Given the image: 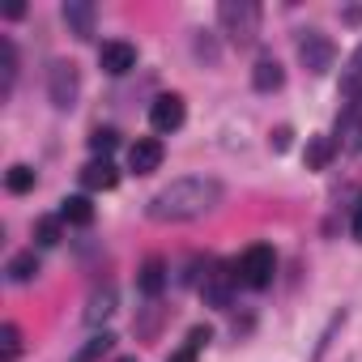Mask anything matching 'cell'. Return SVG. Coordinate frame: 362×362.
I'll return each instance as SVG.
<instances>
[{
    "label": "cell",
    "mask_w": 362,
    "mask_h": 362,
    "mask_svg": "<svg viewBox=\"0 0 362 362\" xmlns=\"http://www.w3.org/2000/svg\"><path fill=\"white\" fill-rule=\"evenodd\" d=\"M226 201L222 179L214 175H184V179H170L166 188H158L145 205V214L153 222H197L205 214H214Z\"/></svg>",
    "instance_id": "obj_1"
},
{
    "label": "cell",
    "mask_w": 362,
    "mask_h": 362,
    "mask_svg": "<svg viewBox=\"0 0 362 362\" xmlns=\"http://www.w3.org/2000/svg\"><path fill=\"white\" fill-rule=\"evenodd\" d=\"M218 26L235 47H252L260 35V5L256 0H222L218 5Z\"/></svg>",
    "instance_id": "obj_2"
},
{
    "label": "cell",
    "mask_w": 362,
    "mask_h": 362,
    "mask_svg": "<svg viewBox=\"0 0 362 362\" xmlns=\"http://www.w3.org/2000/svg\"><path fill=\"white\" fill-rule=\"evenodd\" d=\"M47 98L56 111H73L77 98H81V73L73 60H52L47 69Z\"/></svg>",
    "instance_id": "obj_3"
},
{
    "label": "cell",
    "mask_w": 362,
    "mask_h": 362,
    "mask_svg": "<svg viewBox=\"0 0 362 362\" xmlns=\"http://www.w3.org/2000/svg\"><path fill=\"white\" fill-rule=\"evenodd\" d=\"M235 269H239V281H243L247 290H264V286H273V277H277V256H273L269 243H252Z\"/></svg>",
    "instance_id": "obj_4"
},
{
    "label": "cell",
    "mask_w": 362,
    "mask_h": 362,
    "mask_svg": "<svg viewBox=\"0 0 362 362\" xmlns=\"http://www.w3.org/2000/svg\"><path fill=\"white\" fill-rule=\"evenodd\" d=\"M337 60V47L324 30H298V64L311 73V77H324Z\"/></svg>",
    "instance_id": "obj_5"
},
{
    "label": "cell",
    "mask_w": 362,
    "mask_h": 362,
    "mask_svg": "<svg viewBox=\"0 0 362 362\" xmlns=\"http://www.w3.org/2000/svg\"><path fill=\"white\" fill-rule=\"evenodd\" d=\"M184 119H188V103L179 98V94H162V98H153V107H149V128H153L158 136L179 132V128H184Z\"/></svg>",
    "instance_id": "obj_6"
},
{
    "label": "cell",
    "mask_w": 362,
    "mask_h": 362,
    "mask_svg": "<svg viewBox=\"0 0 362 362\" xmlns=\"http://www.w3.org/2000/svg\"><path fill=\"white\" fill-rule=\"evenodd\" d=\"M337 149L345 153H362V98H349L337 115V132H332Z\"/></svg>",
    "instance_id": "obj_7"
},
{
    "label": "cell",
    "mask_w": 362,
    "mask_h": 362,
    "mask_svg": "<svg viewBox=\"0 0 362 362\" xmlns=\"http://www.w3.org/2000/svg\"><path fill=\"white\" fill-rule=\"evenodd\" d=\"M60 18H64L69 35H73V39H81V43H90V39H94V30H98V9L90 5V0H64Z\"/></svg>",
    "instance_id": "obj_8"
},
{
    "label": "cell",
    "mask_w": 362,
    "mask_h": 362,
    "mask_svg": "<svg viewBox=\"0 0 362 362\" xmlns=\"http://www.w3.org/2000/svg\"><path fill=\"white\" fill-rule=\"evenodd\" d=\"M162 158H166V149H162L158 136H136V141L128 145V170H132V175H153V170L162 166Z\"/></svg>",
    "instance_id": "obj_9"
},
{
    "label": "cell",
    "mask_w": 362,
    "mask_h": 362,
    "mask_svg": "<svg viewBox=\"0 0 362 362\" xmlns=\"http://www.w3.org/2000/svg\"><path fill=\"white\" fill-rule=\"evenodd\" d=\"M98 64H103V73H107V77H124V73H132V69H136V47H132V43H124V39H111V43H103V47H98Z\"/></svg>",
    "instance_id": "obj_10"
},
{
    "label": "cell",
    "mask_w": 362,
    "mask_h": 362,
    "mask_svg": "<svg viewBox=\"0 0 362 362\" xmlns=\"http://www.w3.org/2000/svg\"><path fill=\"white\" fill-rule=\"evenodd\" d=\"M81 184H86L90 192H111V188L119 184V170L111 166V158H94V162L81 166Z\"/></svg>",
    "instance_id": "obj_11"
},
{
    "label": "cell",
    "mask_w": 362,
    "mask_h": 362,
    "mask_svg": "<svg viewBox=\"0 0 362 362\" xmlns=\"http://www.w3.org/2000/svg\"><path fill=\"white\" fill-rule=\"evenodd\" d=\"M239 281V273H230V264H218L214 273H205V281H201V290H205V298L214 303V307H226L230 303V286Z\"/></svg>",
    "instance_id": "obj_12"
},
{
    "label": "cell",
    "mask_w": 362,
    "mask_h": 362,
    "mask_svg": "<svg viewBox=\"0 0 362 362\" xmlns=\"http://www.w3.org/2000/svg\"><path fill=\"white\" fill-rule=\"evenodd\" d=\"M252 86H256L260 94H277V90L286 86V69H281L273 56H260L256 69H252Z\"/></svg>",
    "instance_id": "obj_13"
},
{
    "label": "cell",
    "mask_w": 362,
    "mask_h": 362,
    "mask_svg": "<svg viewBox=\"0 0 362 362\" xmlns=\"http://www.w3.org/2000/svg\"><path fill=\"white\" fill-rule=\"evenodd\" d=\"M136 286H141V294H145V298H158V294H162V286H166V260L149 256V260L141 264V273H136Z\"/></svg>",
    "instance_id": "obj_14"
},
{
    "label": "cell",
    "mask_w": 362,
    "mask_h": 362,
    "mask_svg": "<svg viewBox=\"0 0 362 362\" xmlns=\"http://www.w3.org/2000/svg\"><path fill=\"white\" fill-rule=\"evenodd\" d=\"M18 86V47L13 39H0V98H9Z\"/></svg>",
    "instance_id": "obj_15"
},
{
    "label": "cell",
    "mask_w": 362,
    "mask_h": 362,
    "mask_svg": "<svg viewBox=\"0 0 362 362\" xmlns=\"http://www.w3.org/2000/svg\"><path fill=\"white\" fill-rule=\"evenodd\" d=\"M39 269H43V264H39L35 247H30V252H18V256L5 264V273H9V281H13V286H26V281H35V277H39Z\"/></svg>",
    "instance_id": "obj_16"
},
{
    "label": "cell",
    "mask_w": 362,
    "mask_h": 362,
    "mask_svg": "<svg viewBox=\"0 0 362 362\" xmlns=\"http://www.w3.org/2000/svg\"><path fill=\"white\" fill-rule=\"evenodd\" d=\"M35 184H39V175H35V166H26V162H13V166L5 170V188H9L13 197L35 192Z\"/></svg>",
    "instance_id": "obj_17"
},
{
    "label": "cell",
    "mask_w": 362,
    "mask_h": 362,
    "mask_svg": "<svg viewBox=\"0 0 362 362\" xmlns=\"http://www.w3.org/2000/svg\"><path fill=\"white\" fill-rule=\"evenodd\" d=\"M60 218H64L69 226H90V222H94L90 197H64V201H60Z\"/></svg>",
    "instance_id": "obj_18"
},
{
    "label": "cell",
    "mask_w": 362,
    "mask_h": 362,
    "mask_svg": "<svg viewBox=\"0 0 362 362\" xmlns=\"http://www.w3.org/2000/svg\"><path fill=\"white\" fill-rule=\"evenodd\" d=\"M332 153H337V141L332 136H311L307 141V153H303L307 158V170H324L332 162Z\"/></svg>",
    "instance_id": "obj_19"
},
{
    "label": "cell",
    "mask_w": 362,
    "mask_h": 362,
    "mask_svg": "<svg viewBox=\"0 0 362 362\" xmlns=\"http://www.w3.org/2000/svg\"><path fill=\"white\" fill-rule=\"evenodd\" d=\"M341 90H345L349 98H362V43L354 47V56H349L345 69H341Z\"/></svg>",
    "instance_id": "obj_20"
},
{
    "label": "cell",
    "mask_w": 362,
    "mask_h": 362,
    "mask_svg": "<svg viewBox=\"0 0 362 362\" xmlns=\"http://www.w3.org/2000/svg\"><path fill=\"white\" fill-rule=\"evenodd\" d=\"M111 311H115V290H111V286H103L98 294H90V307H86V324H103Z\"/></svg>",
    "instance_id": "obj_21"
},
{
    "label": "cell",
    "mask_w": 362,
    "mask_h": 362,
    "mask_svg": "<svg viewBox=\"0 0 362 362\" xmlns=\"http://www.w3.org/2000/svg\"><path fill=\"white\" fill-rule=\"evenodd\" d=\"M22 349H26L22 328H18V324H5V328H0V362H18Z\"/></svg>",
    "instance_id": "obj_22"
},
{
    "label": "cell",
    "mask_w": 362,
    "mask_h": 362,
    "mask_svg": "<svg viewBox=\"0 0 362 362\" xmlns=\"http://www.w3.org/2000/svg\"><path fill=\"white\" fill-rule=\"evenodd\" d=\"M111 345H115V337H111V332H98V337H90V341L73 354V362H98V358L111 354Z\"/></svg>",
    "instance_id": "obj_23"
},
{
    "label": "cell",
    "mask_w": 362,
    "mask_h": 362,
    "mask_svg": "<svg viewBox=\"0 0 362 362\" xmlns=\"http://www.w3.org/2000/svg\"><path fill=\"white\" fill-rule=\"evenodd\" d=\"M35 239H39V247H56L64 239V218L60 214L56 218H39L35 222Z\"/></svg>",
    "instance_id": "obj_24"
},
{
    "label": "cell",
    "mask_w": 362,
    "mask_h": 362,
    "mask_svg": "<svg viewBox=\"0 0 362 362\" xmlns=\"http://www.w3.org/2000/svg\"><path fill=\"white\" fill-rule=\"evenodd\" d=\"M90 149H94L98 158H111V153L119 149V132H115V128H94V132H90Z\"/></svg>",
    "instance_id": "obj_25"
},
{
    "label": "cell",
    "mask_w": 362,
    "mask_h": 362,
    "mask_svg": "<svg viewBox=\"0 0 362 362\" xmlns=\"http://www.w3.org/2000/svg\"><path fill=\"white\" fill-rule=\"evenodd\" d=\"M290 136H294V132H290V124H281V128H273V132H269V145H273L277 153H286V149H290Z\"/></svg>",
    "instance_id": "obj_26"
},
{
    "label": "cell",
    "mask_w": 362,
    "mask_h": 362,
    "mask_svg": "<svg viewBox=\"0 0 362 362\" xmlns=\"http://www.w3.org/2000/svg\"><path fill=\"white\" fill-rule=\"evenodd\" d=\"M197 358H201V345H192V341H184V345H179V349H175V354L166 358V362H197Z\"/></svg>",
    "instance_id": "obj_27"
},
{
    "label": "cell",
    "mask_w": 362,
    "mask_h": 362,
    "mask_svg": "<svg viewBox=\"0 0 362 362\" xmlns=\"http://www.w3.org/2000/svg\"><path fill=\"white\" fill-rule=\"evenodd\" d=\"M349 235H354V239H358V243H362V205H358V209H354V222H349Z\"/></svg>",
    "instance_id": "obj_28"
},
{
    "label": "cell",
    "mask_w": 362,
    "mask_h": 362,
    "mask_svg": "<svg viewBox=\"0 0 362 362\" xmlns=\"http://www.w3.org/2000/svg\"><path fill=\"white\" fill-rule=\"evenodd\" d=\"M345 22H349V26H358V22H362V9H358V5H354V9H345Z\"/></svg>",
    "instance_id": "obj_29"
},
{
    "label": "cell",
    "mask_w": 362,
    "mask_h": 362,
    "mask_svg": "<svg viewBox=\"0 0 362 362\" xmlns=\"http://www.w3.org/2000/svg\"><path fill=\"white\" fill-rule=\"evenodd\" d=\"M124 362H132V358H124Z\"/></svg>",
    "instance_id": "obj_30"
}]
</instances>
